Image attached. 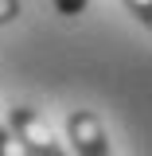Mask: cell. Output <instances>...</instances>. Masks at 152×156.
<instances>
[{"instance_id":"1","label":"cell","mask_w":152,"mask_h":156,"mask_svg":"<svg viewBox=\"0 0 152 156\" xmlns=\"http://www.w3.org/2000/svg\"><path fill=\"white\" fill-rule=\"evenodd\" d=\"M66 129H70V140H74L78 156H113L109 140H105V129H101V121L94 113H82V109L70 113Z\"/></svg>"},{"instance_id":"2","label":"cell","mask_w":152,"mask_h":156,"mask_svg":"<svg viewBox=\"0 0 152 156\" xmlns=\"http://www.w3.org/2000/svg\"><path fill=\"white\" fill-rule=\"evenodd\" d=\"M0 156H31V152H27V148L19 144L16 136H12L4 125H0Z\"/></svg>"},{"instance_id":"3","label":"cell","mask_w":152,"mask_h":156,"mask_svg":"<svg viewBox=\"0 0 152 156\" xmlns=\"http://www.w3.org/2000/svg\"><path fill=\"white\" fill-rule=\"evenodd\" d=\"M86 4H90V0H55V8L62 12V16H78Z\"/></svg>"},{"instance_id":"4","label":"cell","mask_w":152,"mask_h":156,"mask_svg":"<svg viewBox=\"0 0 152 156\" xmlns=\"http://www.w3.org/2000/svg\"><path fill=\"white\" fill-rule=\"evenodd\" d=\"M16 16H19V0H0V23H8Z\"/></svg>"},{"instance_id":"5","label":"cell","mask_w":152,"mask_h":156,"mask_svg":"<svg viewBox=\"0 0 152 156\" xmlns=\"http://www.w3.org/2000/svg\"><path fill=\"white\" fill-rule=\"evenodd\" d=\"M125 4H129V8H133V12L144 20V23L152 20V0H125Z\"/></svg>"},{"instance_id":"6","label":"cell","mask_w":152,"mask_h":156,"mask_svg":"<svg viewBox=\"0 0 152 156\" xmlns=\"http://www.w3.org/2000/svg\"><path fill=\"white\" fill-rule=\"evenodd\" d=\"M39 156H70V152H66V148H58V140H51V144H47Z\"/></svg>"}]
</instances>
